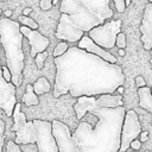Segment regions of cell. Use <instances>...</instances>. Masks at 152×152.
I'll return each mask as SVG.
<instances>
[{"mask_svg": "<svg viewBox=\"0 0 152 152\" xmlns=\"http://www.w3.org/2000/svg\"><path fill=\"white\" fill-rule=\"evenodd\" d=\"M80 49L82 50H86L87 52L89 53H93L95 56H99L100 58L104 59L106 62L108 63H112V64H116V57L114 55H112L110 52L106 51L104 49H102L101 46H99L97 44H95L88 36H84L80 42H78V45H77Z\"/></svg>", "mask_w": 152, "mask_h": 152, "instance_id": "14", "label": "cell"}, {"mask_svg": "<svg viewBox=\"0 0 152 152\" xmlns=\"http://www.w3.org/2000/svg\"><path fill=\"white\" fill-rule=\"evenodd\" d=\"M119 53H120V55H125V51H124V50H120Z\"/></svg>", "mask_w": 152, "mask_h": 152, "instance_id": "33", "label": "cell"}, {"mask_svg": "<svg viewBox=\"0 0 152 152\" xmlns=\"http://www.w3.org/2000/svg\"><path fill=\"white\" fill-rule=\"evenodd\" d=\"M46 57H48V52H46V51L37 55V57H36L34 59H36V63H37L38 69H42V68H43V65H44V61H45Z\"/></svg>", "mask_w": 152, "mask_h": 152, "instance_id": "21", "label": "cell"}, {"mask_svg": "<svg viewBox=\"0 0 152 152\" xmlns=\"http://www.w3.org/2000/svg\"><path fill=\"white\" fill-rule=\"evenodd\" d=\"M52 1L51 0H42L40 2H39V6H40V8L43 10V11H48V10H50L51 7H52Z\"/></svg>", "mask_w": 152, "mask_h": 152, "instance_id": "23", "label": "cell"}, {"mask_svg": "<svg viewBox=\"0 0 152 152\" xmlns=\"http://www.w3.org/2000/svg\"><path fill=\"white\" fill-rule=\"evenodd\" d=\"M114 5H115V8L119 12H124L126 10V4H125L124 0H115L114 1Z\"/></svg>", "mask_w": 152, "mask_h": 152, "instance_id": "24", "label": "cell"}, {"mask_svg": "<svg viewBox=\"0 0 152 152\" xmlns=\"http://www.w3.org/2000/svg\"><path fill=\"white\" fill-rule=\"evenodd\" d=\"M134 152H138V151H134Z\"/></svg>", "mask_w": 152, "mask_h": 152, "instance_id": "37", "label": "cell"}, {"mask_svg": "<svg viewBox=\"0 0 152 152\" xmlns=\"http://www.w3.org/2000/svg\"><path fill=\"white\" fill-rule=\"evenodd\" d=\"M119 33H121V20L116 19L95 27L89 32L88 37L102 49H112L116 45Z\"/></svg>", "mask_w": 152, "mask_h": 152, "instance_id": "7", "label": "cell"}, {"mask_svg": "<svg viewBox=\"0 0 152 152\" xmlns=\"http://www.w3.org/2000/svg\"><path fill=\"white\" fill-rule=\"evenodd\" d=\"M139 106L152 114V91L150 87H144L138 89Z\"/></svg>", "mask_w": 152, "mask_h": 152, "instance_id": "15", "label": "cell"}, {"mask_svg": "<svg viewBox=\"0 0 152 152\" xmlns=\"http://www.w3.org/2000/svg\"><path fill=\"white\" fill-rule=\"evenodd\" d=\"M139 134H141V126H140L138 115L133 109L127 110L124 126H122L121 147L119 152H126L131 147V144L137 139Z\"/></svg>", "mask_w": 152, "mask_h": 152, "instance_id": "9", "label": "cell"}, {"mask_svg": "<svg viewBox=\"0 0 152 152\" xmlns=\"http://www.w3.org/2000/svg\"><path fill=\"white\" fill-rule=\"evenodd\" d=\"M51 124H52V135L57 144L58 151L59 152H80L78 142L70 133L69 127L58 120H53Z\"/></svg>", "mask_w": 152, "mask_h": 152, "instance_id": "8", "label": "cell"}, {"mask_svg": "<svg viewBox=\"0 0 152 152\" xmlns=\"http://www.w3.org/2000/svg\"><path fill=\"white\" fill-rule=\"evenodd\" d=\"M90 113L99 119L95 128L82 121L72 133L80 152H119L126 116L125 107L94 109Z\"/></svg>", "mask_w": 152, "mask_h": 152, "instance_id": "3", "label": "cell"}, {"mask_svg": "<svg viewBox=\"0 0 152 152\" xmlns=\"http://www.w3.org/2000/svg\"><path fill=\"white\" fill-rule=\"evenodd\" d=\"M140 146H141V141H140V140H138V139H135V140L131 144V147H132L134 151H138V150L140 148Z\"/></svg>", "mask_w": 152, "mask_h": 152, "instance_id": "28", "label": "cell"}, {"mask_svg": "<svg viewBox=\"0 0 152 152\" xmlns=\"http://www.w3.org/2000/svg\"><path fill=\"white\" fill-rule=\"evenodd\" d=\"M0 39L6 56V66L12 74V83L18 87L23 81L24 70L23 33L19 23L2 17L0 19Z\"/></svg>", "mask_w": 152, "mask_h": 152, "instance_id": "4", "label": "cell"}, {"mask_svg": "<svg viewBox=\"0 0 152 152\" xmlns=\"http://www.w3.org/2000/svg\"><path fill=\"white\" fill-rule=\"evenodd\" d=\"M148 139V132H141V134H140V141L141 142H145L146 140Z\"/></svg>", "mask_w": 152, "mask_h": 152, "instance_id": "29", "label": "cell"}, {"mask_svg": "<svg viewBox=\"0 0 152 152\" xmlns=\"http://www.w3.org/2000/svg\"><path fill=\"white\" fill-rule=\"evenodd\" d=\"M13 126L11 132H15L14 142L20 144H37V131L33 121H26L25 114L20 112V103H17L13 113Z\"/></svg>", "mask_w": 152, "mask_h": 152, "instance_id": "6", "label": "cell"}, {"mask_svg": "<svg viewBox=\"0 0 152 152\" xmlns=\"http://www.w3.org/2000/svg\"><path fill=\"white\" fill-rule=\"evenodd\" d=\"M2 76L7 82H12V74L7 66H2Z\"/></svg>", "mask_w": 152, "mask_h": 152, "instance_id": "25", "label": "cell"}, {"mask_svg": "<svg viewBox=\"0 0 152 152\" xmlns=\"http://www.w3.org/2000/svg\"><path fill=\"white\" fill-rule=\"evenodd\" d=\"M135 84L138 88H144L145 87V80L142 78V76H137L135 77Z\"/></svg>", "mask_w": 152, "mask_h": 152, "instance_id": "27", "label": "cell"}, {"mask_svg": "<svg viewBox=\"0 0 152 152\" xmlns=\"http://www.w3.org/2000/svg\"><path fill=\"white\" fill-rule=\"evenodd\" d=\"M151 91H152V87H151Z\"/></svg>", "mask_w": 152, "mask_h": 152, "instance_id": "36", "label": "cell"}, {"mask_svg": "<svg viewBox=\"0 0 152 152\" xmlns=\"http://www.w3.org/2000/svg\"><path fill=\"white\" fill-rule=\"evenodd\" d=\"M56 77L53 96L69 93L74 97L114 94L125 82L121 66L80 49L71 46L61 57L53 59Z\"/></svg>", "mask_w": 152, "mask_h": 152, "instance_id": "1", "label": "cell"}, {"mask_svg": "<svg viewBox=\"0 0 152 152\" xmlns=\"http://www.w3.org/2000/svg\"><path fill=\"white\" fill-rule=\"evenodd\" d=\"M20 32L23 33V36H25L28 39L30 46H31V56L32 57H37L38 53L45 52L50 42L46 37H44L40 32H38L37 30H31L27 26L21 25L20 26Z\"/></svg>", "mask_w": 152, "mask_h": 152, "instance_id": "12", "label": "cell"}, {"mask_svg": "<svg viewBox=\"0 0 152 152\" xmlns=\"http://www.w3.org/2000/svg\"><path fill=\"white\" fill-rule=\"evenodd\" d=\"M37 131L38 152H59L52 135V124L43 120H33Z\"/></svg>", "mask_w": 152, "mask_h": 152, "instance_id": "10", "label": "cell"}, {"mask_svg": "<svg viewBox=\"0 0 152 152\" xmlns=\"http://www.w3.org/2000/svg\"><path fill=\"white\" fill-rule=\"evenodd\" d=\"M17 106L15 100V86L12 82H7L4 76H0V107L7 116H13Z\"/></svg>", "mask_w": 152, "mask_h": 152, "instance_id": "11", "label": "cell"}, {"mask_svg": "<svg viewBox=\"0 0 152 152\" xmlns=\"http://www.w3.org/2000/svg\"><path fill=\"white\" fill-rule=\"evenodd\" d=\"M23 102L26 106H36L38 104V97L37 94L33 90V84H27L26 86V93L23 96Z\"/></svg>", "mask_w": 152, "mask_h": 152, "instance_id": "16", "label": "cell"}, {"mask_svg": "<svg viewBox=\"0 0 152 152\" xmlns=\"http://www.w3.org/2000/svg\"><path fill=\"white\" fill-rule=\"evenodd\" d=\"M125 4H126V6H128V5L131 4V1H129V0H126V1H125Z\"/></svg>", "mask_w": 152, "mask_h": 152, "instance_id": "32", "label": "cell"}, {"mask_svg": "<svg viewBox=\"0 0 152 152\" xmlns=\"http://www.w3.org/2000/svg\"><path fill=\"white\" fill-rule=\"evenodd\" d=\"M122 96L121 95H112L104 94L99 99L82 96L78 97L77 103H75L74 109L76 112V118L81 120L87 112H91L94 109H103V108H119L122 107Z\"/></svg>", "mask_w": 152, "mask_h": 152, "instance_id": "5", "label": "cell"}, {"mask_svg": "<svg viewBox=\"0 0 152 152\" xmlns=\"http://www.w3.org/2000/svg\"><path fill=\"white\" fill-rule=\"evenodd\" d=\"M19 21H20L24 26L30 27L31 30H36V28H38V24H37L33 19H31V18H28V17L20 15V17H19Z\"/></svg>", "mask_w": 152, "mask_h": 152, "instance_id": "19", "label": "cell"}, {"mask_svg": "<svg viewBox=\"0 0 152 152\" xmlns=\"http://www.w3.org/2000/svg\"><path fill=\"white\" fill-rule=\"evenodd\" d=\"M33 90L37 95H42V94H45L50 90V83L48 82V80L45 77H40L38 78L34 84H33Z\"/></svg>", "mask_w": 152, "mask_h": 152, "instance_id": "17", "label": "cell"}, {"mask_svg": "<svg viewBox=\"0 0 152 152\" xmlns=\"http://www.w3.org/2000/svg\"><path fill=\"white\" fill-rule=\"evenodd\" d=\"M118 90H119V91H120V93H122V91H124V89H122V87H120V88H119V89H118Z\"/></svg>", "mask_w": 152, "mask_h": 152, "instance_id": "34", "label": "cell"}, {"mask_svg": "<svg viewBox=\"0 0 152 152\" xmlns=\"http://www.w3.org/2000/svg\"><path fill=\"white\" fill-rule=\"evenodd\" d=\"M145 152H148V151H145Z\"/></svg>", "mask_w": 152, "mask_h": 152, "instance_id": "38", "label": "cell"}, {"mask_svg": "<svg viewBox=\"0 0 152 152\" xmlns=\"http://www.w3.org/2000/svg\"><path fill=\"white\" fill-rule=\"evenodd\" d=\"M30 12H31V8H25V10H24V12H23V15H25V17H26V14H28Z\"/></svg>", "mask_w": 152, "mask_h": 152, "instance_id": "30", "label": "cell"}, {"mask_svg": "<svg viewBox=\"0 0 152 152\" xmlns=\"http://www.w3.org/2000/svg\"><path fill=\"white\" fill-rule=\"evenodd\" d=\"M4 138H5V124L0 121V148L4 147Z\"/></svg>", "mask_w": 152, "mask_h": 152, "instance_id": "26", "label": "cell"}, {"mask_svg": "<svg viewBox=\"0 0 152 152\" xmlns=\"http://www.w3.org/2000/svg\"><path fill=\"white\" fill-rule=\"evenodd\" d=\"M140 31H141L142 45L146 50H150L152 55V4L151 2L146 4L145 6Z\"/></svg>", "mask_w": 152, "mask_h": 152, "instance_id": "13", "label": "cell"}, {"mask_svg": "<svg viewBox=\"0 0 152 152\" xmlns=\"http://www.w3.org/2000/svg\"><path fill=\"white\" fill-rule=\"evenodd\" d=\"M6 152H23L19 147V145H17L14 141L8 140L6 142Z\"/></svg>", "mask_w": 152, "mask_h": 152, "instance_id": "20", "label": "cell"}, {"mask_svg": "<svg viewBox=\"0 0 152 152\" xmlns=\"http://www.w3.org/2000/svg\"><path fill=\"white\" fill-rule=\"evenodd\" d=\"M68 50H69L68 44H66L65 42H61V43L57 44V46H56L55 50H53V57H55V58L61 57V56H63Z\"/></svg>", "mask_w": 152, "mask_h": 152, "instance_id": "18", "label": "cell"}, {"mask_svg": "<svg viewBox=\"0 0 152 152\" xmlns=\"http://www.w3.org/2000/svg\"><path fill=\"white\" fill-rule=\"evenodd\" d=\"M11 14H12V11H6V12H5L6 18H7V17H11Z\"/></svg>", "mask_w": 152, "mask_h": 152, "instance_id": "31", "label": "cell"}, {"mask_svg": "<svg viewBox=\"0 0 152 152\" xmlns=\"http://www.w3.org/2000/svg\"><path fill=\"white\" fill-rule=\"evenodd\" d=\"M150 62H151V64H152V58H151V61H150Z\"/></svg>", "mask_w": 152, "mask_h": 152, "instance_id": "35", "label": "cell"}, {"mask_svg": "<svg viewBox=\"0 0 152 152\" xmlns=\"http://www.w3.org/2000/svg\"><path fill=\"white\" fill-rule=\"evenodd\" d=\"M116 46L120 49V50H124V48L126 46V36L125 33H119L118 34V38H116Z\"/></svg>", "mask_w": 152, "mask_h": 152, "instance_id": "22", "label": "cell"}, {"mask_svg": "<svg viewBox=\"0 0 152 152\" xmlns=\"http://www.w3.org/2000/svg\"><path fill=\"white\" fill-rule=\"evenodd\" d=\"M109 0H63L56 37L66 42H80L84 32L101 26L113 17Z\"/></svg>", "mask_w": 152, "mask_h": 152, "instance_id": "2", "label": "cell"}]
</instances>
